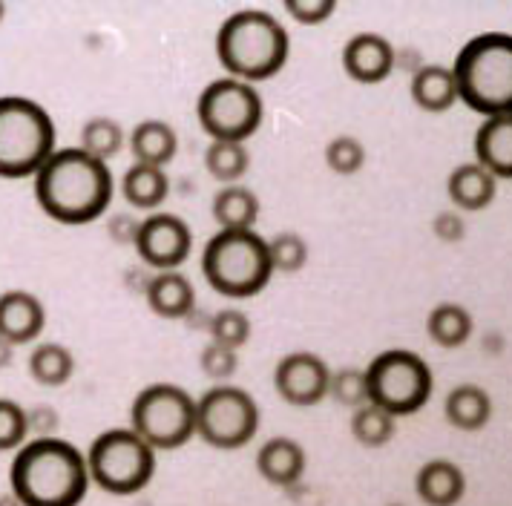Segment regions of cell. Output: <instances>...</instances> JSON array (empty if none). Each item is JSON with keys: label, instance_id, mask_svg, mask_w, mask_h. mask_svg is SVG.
I'll list each match as a JSON object with an SVG mask.
<instances>
[{"label": "cell", "instance_id": "8992f818", "mask_svg": "<svg viewBox=\"0 0 512 506\" xmlns=\"http://www.w3.org/2000/svg\"><path fill=\"white\" fill-rule=\"evenodd\" d=\"M55 150L52 115L26 95H0V179L35 176Z\"/></svg>", "mask_w": 512, "mask_h": 506}, {"label": "cell", "instance_id": "603a6c76", "mask_svg": "<svg viewBox=\"0 0 512 506\" xmlns=\"http://www.w3.org/2000/svg\"><path fill=\"white\" fill-rule=\"evenodd\" d=\"M130 150L139 164L167 167L179 153V136L162 118H144L130 133Z\"/></svg>", "mask_w": 512, "mask_h": 506}, {"label": "cell", "instance_id": "ac0fdd59", "mask_svg": "<svg viewBox=\"0 0 512 506\" xmlns=\"http://www.w3.org/2000/svg\"><path fill=\"white\" fill-rule=\"evenodd\" d=\"M475 161L495 179H512V115H495L478 124Z\"/></svg>", "mask_w": 512, "mask_h": 506}, {"label": "cell", "instance_id": "484cf974", "mask_svg": "<svg viewBox=\"0 0 512 506\" xmlns=\"http://www.w3.org/2000/svg\"><path fill=\"white\" fill-rule=\"evenodd\" d=\"M426 334L441 348H458L472 337V314L458 302H441L426 317Z\"/></svg>", "mask_w": 512, "mask_h": 506}, {"label": "cell", "instance_id": "7a4b0ae2", "mask_svg": "<svg viewBox=\"0 0 512 506\" xmlns=\"http://www.w3.org/2000/svg\"><path fill=\"white\" fill-rule=\"evenodd\" d=\"M90 483L87 455L61 437L26 440L9 469V486L21 506H78Z\"/></svg>", "mask_w": 512, "mask_h": 506}, {"label": "cell", "instance_id": "8fae6325", "mask_svg": "<svg viewBox=\"0 0 512 506\" xmlns=\"http://www.w3.org/2000/svg\"><path fill=\"white\" fill-rule=\"evenodd\" d=\"M259 406L251 391L216 383L196 400V437L213 449L233 452L248 446L259 432Z\"/></svg>", "mask_w": 512, "mask_h": 506}, {"label": "cell", "instance_id": "3957f363", "mask_svg": "<svg viewBox=\"0 0 512 506\" xmlns=\"http://www.w3.org/2000/svg\"><path fill=\"white\" fill-rule=\"evenodd\" d=\"M216 61L228 78L262 84L280 75L291 55V35L268 9H236L216 29Z\"/></svg>", "mask_w": 512, "mask_h": 506}, {"label": "cell", "instance_id": "4fadbf2b", "mask_svg": "<svg viewBox=\"0 0 512 506\" xmlns=\"http://www.w3.org/2000/svg\"><path fill=\"white\" fill-rule=\"evenodd\" d=\"M331 368L314 351H291L274 368V389L288 406L311 409L328 397Z\"/></svg>", "mask_w": 512, "mask_h": 506}, {"label": "cell", "instance_id": "44dd1931", "mask_svg": "<svg viewBox=\"0 0 512 506\" xmlns=\"http://www.w3.org/2000/svg\"><path fill=\"white\" fill-rule=\"evenodd\" d=\"M118 187H121V196L127 205L136 210H147V213H156L170 196V179H167L164 167L139 164V161L124 170Z\"/></svg>", "mask_w": 512, "mask_h": 506}, {"label": "cell", "instance_id": "30bf717a", "mask_svg": "<svg viewBox=\"0 0 512 506\" xmlns=\"http://www.w3.org/2000/svg\"><path fill=\"white\" fill-rule=\"evenodd\" d=\"M196 118L210 141L248 144L265 118V101L254 84L236 78H216L196 98Z\"/></svg>", "mask_w": 512, "mask_h": 506}, {"label": "cell", "instance_id": "ba28073f", "mask_svg": "<svg viewBox=\"0 0 512 506\" xmlns=\"http://www.w3.org/2000/svg\"><path fill=\"white\" fill-rule=\"evenodd\" d=\"M366 386L369 403L380 406L392 417H406L429 403L435 377L420 354L406 348H389L366 366Z\"/></svg>", "mask_w": 512, "mask_h": 506}, {"label": "cell", "instance_id": "5bb4252c", "mask_svg": "<svg viewBox=\"0 0 512 506\" xmlns=\"http://www.w3.org/2000/svg\"><path fill=\"white\" fill-rule=\"evenodd\" d=\"M340 64L343 72L357 84H383L392 69H395V46L389 38L377 35V32H357L343 44L340 52Z\"/></svg>", "mask_w": 512, "mask_h": 506}, {"label": "cell", "instance_id": "4dcf8cb0", "mask_svg": "<svg viewBox=\"0 0 512 506\" xmlns=\"http://www.w3.org/2000/svg\"><path fill=\"white\" fill-rule=\"evenodd\" d=\"M268 253L274 274H297L308 262V242L297 230H280L277 236L268 239Z\"/></svg>", "mask_w": 512, "mask_h": 506}, {"label": "cell", "instance_id": "9a60e30c", "mask_svg": "<svg viewBox=\"0 0 512 506\" xmlns=\"http://www.w3.org/2000/svg\"><path fill=\"white\" fill-rule=\"evenodd\" d=\"M47 325L44 302L29 291L0 294V340L9 345L35 343Z\"/></svg>", "mask_w": 512, "mask_h": 506}, {"label": "cell", "instance_id": "83f0119b", "mask_svg": "<svg viewBox=\"0 0 512 506\" xmlns=\"http://www.w3.org/2000/svg\"><path fill=\"white\" fill-rule=\"evenodd\" d=\"M205 167L208 173L222 184H239L251 170V153L248 144L239 141H210L205 150Z\"/></svg>", "mask_w": 512, "mask_h": 506}, {"label": "cell", "instance_id": "836d02e7", "mask_svg": "<svg viewBox=\"0 0 512 506\" xmlns=\"http://www.w3.org/2000/svg\"><path fill=\"white\" fill-rule=\"evenodd\" d=\"M326 164L337 176H354L366 167V147L354 136H334L326 144Z\"/></svg>", "mask_w": 512, "mask_h": 506}, {"label": "cell", "instance_id": "74e56055", "mask_svg": "<svg viewBox=\"0 0 512 506\" xmlns=\"http://www.w3.org/2000/svg\"><path fill=\"white\" fill-rule=\"evenodd\" d=\"M432 230L441 242H461L466 236L464 216L458 210H441L432 222Z\"/></svg>", "mask_w": 512, "mask_h": 506}, {"label": "cell", "instance_id": "d6986e66", "mask_svg": "<svg viewBox=\"0 0 512 506\" xmlns=\"http://www.w3.org/2000/svg\"><path fill=\"white\" fill-rule=\"evenodd\" d=\"M415 492L426 506H455L466 492L464 469L452 460H426L415 475Z\"/></svg>", "mask_w": 512, "mask_h": 506}, {"label": "cell", "instance_id": "9c48e42d", "mask_svg": "<svg viewBox=\"0 0 512 506\" xmlns=\"http://www.w3.org/2000/svg\"><path fill=\"white\" fill-rule=\"evenodd\" d=\"M130 429L156 452L182 449L196 437V400L176 383H150L130 406Z\"/></svg>", "mask_w": 512, "mask_h": 506}, {"label": "cell", "instance_id": "4316f807", "mask_svg": "<svg viewBox=\"0 0 512 506\" xmlns=\"http://www.w3.org/2000/svg\"><path fill=\"white\" fill-rule=\"evenodd\" d=\"M29 374L38 386L58 389L75 374V357L70 348L61 343L35 345L29 354Z\"/></svg>", "mask_w": 512, "mask_h": 506}, {"label": "cell", "instance_id": "e0dca14e", "mask_svg": "<svg viewBox=\"0 0 512 506\" xmlns=\"http://www.w3.org/2000/svg\"><path fill=\"white\" fill-rule=\"evenodd\" d=\"M150 311L162 320H185L196 305V288L182 271H156L144 285Z\"/></svg>", "mask_w": 512, "mask_h": 506}, {"label": "cell", "instance_id": "1f68e13d", "mask_svg": "<svg viewBox=\"0 0 512 506\" xmlns=\"http://www.w3.org/2000/svg\"><path fill=\"white\" fill-rule=\"evenodd\" d=\"M210 340L219 345H228L239 351L242 345L251 340V317L239 308H222L216 311L208 322Z\"/></svg>", "mask_w": 512, "mask_h": 506}, {"label": "cell", "instance_id": "d590c367", "mask_svg": "<svg viewBox=\"0 0 512 506\" xmlns=\"http://www.w3.org/2000/svg\"><path fill=\"white\" fill-rule=\"evenodd\" d=\"M199 368L208 374L210 380L228 383L233 374H236V368H239V351H233L228 345H219L210 340L202 348V354H199Z\"/></svg>", "mask_w": 512, "mask_h": 506}, {"label": "cell", "instance_id": "f546056e", "mask_svg": "<svg viewBox=\"0 0 512 506\" xmlns=\"http://www.w3.org/2000/svg\"><path fill=\"white\" fill-rule=\"evenodd\" d=\"M81 150H87L90 156L101 161L116 159L124 147V130L116 118L110 115H95L84 127H81Z\"/></svg>", "mask_w": 512, "mask_h": 506}, {"label": "cell", "instance_id": "5b68a950", "mask_svg": "<svg viewBox=\"0 0 512 506\" xmlns=\"http://www.w3.org/2000/svg\"><path fill=\"white\" fill-rule=\"evenodd\" d=\"M202 276L219 297L262 294L274 279L268 239L256 230H216L202 251Z\"/></svg>", "mask_w": 512, "mask_h": 506}, {"label": "cell", "instance_id": "52a82bcc", "mask_svg": "<svg viewBox=\"0 0 512 506\" xmlns=\"http://www.w3.org/2000/svg\"><path fill=\"white\" fill-rule=\"evenodd\" d=\"M90 478L110 495H136L156 475V449L127 429H107L87 449Z\"/></svg>", "mask_w": 512, "mask_h": 506}, {"label": "cell", "instance_id": "8d00e7d4", "mask_svg": "<svg viewBox=\"0 0 512 506\" xmlns=\"http://www.w3.org/2000/svg\"><path fill=\"white\" fill-rule=\"evenodd\" d=\"M285 15L303 26H320L337 12V0H285Z\"/></svg>", "mask_w": 512, "mask_h": 506}, {"label": "cell", "instance_id": "d6a6232c", "mask_svg": "<svg viewBox=\"0 0 512 506\" xmlns=\"http://www.w3.org/2000/svg\"><path fill=\"white\" fill-rule=\"evenodd\" d=\"M328 397L337 400L346 409H360L369 403V386H366V368H340L331 371L328 380Z\"/></svg>", "mask_w": 512, "mask_h": 506}, {"label": "cell", "instance_id": "60d3db41", "mask_svg": "<svg viewBox=\"0 0 512 506\" xmlns=\"http://www.w3.org/2000/svg\"><path fill=\"white\" fill-rule=\"evenodd\" d=\"M3 18H6V3H0V23H3Z\"/></svg>", "mask_w": 512, "mask_h": 506}, {"label": "cell", "instance_id": "6da1fadb", "mask_svg": "<svg viewBox=\"0 0 512 506\" xmlns=\"http://www.w3.org/2000/svg\"><path fill=\"white\" fill-rule=\"evenodd\" d=\"M32 179L38 207L61 225H90L116 196L110 164L81 147L55 150Z\"/></svg>", "mask_w": 512, "mask_h": 506}, {"label": "cell", "instance_id": "f1b7e54d", "mask_svg": "<svg viewBox=\"0 0 512 506\" xmlns=\"http://www.w3.org/2000/svg\"><path fill=\"white\" fill-rule=\"evenodd\" d=\"M397 417H392L389 412H383L380 406L374 403H366L360 409H354L349 417V432L351 437L366 446V449H380L386 446L397 432Z\"/></svg>", "mask_w": 512, "mask_h": 506}, {"label": "cell", "instance_id": "ab89813d", "mask_svg": "<svg viewBox=\"0 0 512 506\" xmlns=\"http://www.w3.org/2000/svg\"><path fill=\"white\" fill-rule=\"evenodd\" d=\"M12 351H15V345H9L6 340H0V368L12 363Z\"/></svg>", "mask_w": 512, "mask_h": 506}, {"label": "cell", "instance_id": "e575fe53", "mask_svg": "<svg viewBox=\"0 0 512 506\" xmlns=\"http://www.w3.org/2000/svg\"><path fill=\"white\" fill-rule=\"evenodd\" d=\"M29 432V412L21 403L0 397V452L21 449Z\"/></svg>", "mask_w": 512, "mask_h": 506}, {"label": "cell", "instance_id": "ffe728a7", "mask_svg": "<svg viewBox=\"0 0 512 506\" xmlns=\"http://www.w3.org/2000/svg\"><path fill=\"white\" fill-rule=\"evenodd\" d=\"M446 193H449V202L458 210H484L495 202L498 179L489 170H484L478 161H464L449 173Z\"/></svg>", "mask_w": 512, "mask_h": 506}, {"label": "cell", "instance_id": "f35d334b", "mask_svg": "<svg viewBox=\"0 0 512 506\" xmlns=\"http://www.w3.org/2000/svg\"><path fill=\"white\" fill-rule=\"evenodd\" d=\"M141 219H133L130 213H121L110 222V236L118 239L121 245H136V236H139Z\"/></svg>", "mask_w": 512, "mask_h": 506}, {"label": "cell", "instance_id": "277c9868", "mask_svg": "<svg viewBox=\"0 0 512 506\" xmlns=\"http://www.w3.org/2000/svg\"><path fill=\"white\" fill-rule=\"evenodd\" d=\"M452 75L458 84V101L472 113L495 118L512 115V35L481 32L469 38L455 55Z\"/></svg>", "mask_w": 512, "mask_h": 506}, {"label": "cell", "instance_id": "b9f144b4", "mask_svg": "<svg viewBox=\"0 0 512 506\" xmlns=\"http://www.w3.org/2000/svg\"><path fill=\"white\" fill-rule=\"evenodd\" d=\"M389 506H403V504H389Z\"/></svg>", "mask_w": 512, "mask_h": 506}, {"label": "cell", "instance_id": "2e32d148", "mask_svg": "<svg viewBox=\"0 0 512 506\" xmlns=\"http://www.w3.org/2000/svg\"><path fill=\"white\" fill-rule=\"evenodd\" d=\"M256 472L271 486H297L305 475V449L294 437H271L256 452Z\"/></svg>", "mask_w": 512, "mask_h": 506}, {"label": "cell", "instance_id": "7c38bea8", "mask_svg": "<svg viewBox=\"0 0 512 506\" xmlns=\"http://www.w3.org/2000/svg\"><path fill=\"white\" fill-rule=\"evenodd\" d=\"M133 248L153 271H179L193 251V230L182 216L156 210L141 219Z\"/></svg>", "mask_w": 512, "mask_h": 506}, {"label": "cell", "instance_id": "cb8c5ba5", "mask_svg": "<svg viewBox=\"0 0 512 506\" xmlns=\"http://www.w3.org/2000/svg\"><path fill=\"white\" fill-rule=\"evenodd\" d=\"M210 213L219 230H254L259 219V196L245 184H225L216 190Z\"/></svg>", "mask_w": 512, "mask_h": 506}, {"label": "cell", "instance_id": "d4e9b609", "mask_svg": "<svg viewBox=\"0 0 512 506\" xmlns=\"http://www.w3.org/2000/svg\"><path fill=\"white\" fill-rule=\"evenodd\" d=\"M443 414L455 429L478 432V429L487 426L489 417H492V400H489L487 389H481L475 383H464V386H455L446 394Z\"/></svg>", "mask_w": 512, "mask_h": 506}, {"label": "cell", "instance_id": "7402d4cb", "mask_svg": "<svg viewBox=\"0 0 512 506\" xmlns=\"http://www.w3.org/2000/svg\"><path fill=\"white\" fill-rule=\"evenodd\" d=\"M409 90H412V101L423 113H449L458 104V84H455L452 67L426 64V67L415 69Z\"/></svg>", "mask_w": 512, "mask_h": 506}]
</instances>
